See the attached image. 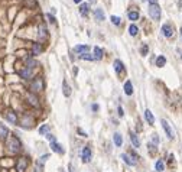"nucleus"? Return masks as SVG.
<instances>
[{"label": "nucleus", "instance_id": "f257e3e1", "mask_svg": "<svg viewBox=\"0 0 182 172\" xmlns=\"http://www.w3.org/2000/svg\"><path fill=\"white\" fill-rule=\"evenodd\" d=\"M7 150L10 152V153H19L20 150H22V143H20V140L16 138V136H10V139L7 140Z\"/></svg>", "mask_w": 182, "mask_h": 172}, {"label": "nucleus", "instance_id": "f03ea898", "mask_svg": "<svg viewBox=\"0 0 182 172\" xmlns=\"http://www.w3.org/2000/svg\"><path fill=\"white\" fill-rule=\"evenodd\" d=\"M29 167V159L28 158H19L16 162V171L17 172H25Z\"/></svg>", "mask_w": 182, "mask_h": 172}, {"label": "nucleus", "instance_id": "7ed1b4c3", "mask_svg": "<svg viewBox=\"0 0 182 172\" xmlns=\"http://www.w3.org/2000/svg\"><path fill=\"white\" fill-rule=\"evenodd\" d=\"M30 90L32 93H41L44 90V80L42 78H36L32 84H30Z\"/></svg>", "mask_w": 182, "mask_h": 172}, {"label": "nucleus", "instance_id": "20e7f679", "mask_svg": "<svg viewBox=\"0 0 182 172\" xmlns=\"http://www.w3.org/2000/svg\"><path fill=\"white\" fill-rule=\"evenodd\" d=\"M149 15L152 19L159 20L160 19V7L158 5H149Z\"/></svg>", "mask_w": 182, "mask_h": 172}, {"label": "nucleus", "instance_id": "39448f33", "mask_svg": "<svg viewBox=\"0 0 182 172\" xmlns=\"http://www.w3.org/2000/svg\"><path fill=\"white\" fill-rule=\"evenodd\" d=\"M160 123H162V127H163V130H165V133H166V136H168V139H173V138H175V133H173V130H172L171 124L166 122L165 119H162V120H160Z\"/></svg>", "mask_w": 182, "mask_h": 172}, {"label": "nucleus", "instance_id": "423d86ee", "mask_svg": "<svg viewBox=\"0 0 182 172\" xmlns=\"http://www.w3.org/2000/svg\"><path fill=\"white\" fill-rule=\"evenodd\" d=\"M81 158H83V162H84V163H88V162H91L93 153H91V149H90L88 146H85V148L81 150Z\"/></svg>", "mask_w": 182, "mask_h": 172}, {"label": "nucleus", "instance_id": "0eeeda50", "mask_svg": "<svg viewBox=\"0 0 182 172\" xmlns=\"http://www.w3.org/2000/svg\"><path fill=\"white\" fill-rule=\"evenodd\" d=\"M162 34H163V36H166V38H172V36H173V26L169 25V23L163 25V26H162Z\"/></svg>", "mask_w": 182, "mask_h": 172}, {"label": "nucleus", "instance_id": "6e6552de", "mask_svg": "<svg viewBox=\"0 0 182 172\" xmlns=\"http://www.w3.org/2000/svg\"><path fill=\"white\" fill-rule=\"evenodd\" d=\"M5 117H6V120H7V122H10L12 124H16V123H17V116H16V113H15V111L7 110L5 113Z\"/></svg>", "mask_w": 182, "mask_h": 172}, {"label": "nucleus", "instance_id": "1a4fd4ad", "mask_svg": "<svg viewBox=\"0 0 182 172\" xmlns=\"http://www.w3.org/2000/svg\"><path fill=\"white\" fill-rule=\"evenodd\" d=\"M26 100H28V103H29L30 106H33V107H39L38 97L33 94V93H28V95H26Z\"/></svg>", "mask_w": 182, "mask_h": 172}, {"label": "nucleus", "instance_id": "9d476101", "mask_svg": "<svg viewBox=\"0 0 182 172\" xmlns=\"http://www.w3.org/2000/svg\"><path fill=\"white\" fill-rule=\"evenodd\" d=\"M120 158H121V159H123L124 162H126V163L129 165V167H134V165L137 163V161H134V159H133L132 156H130V155H127V153H121Z\"/></svg>", "mask_w": 182, "mask_h": 172}, {"label": "nucleus", "instance_id": "9b49d317", "mask_svg": "<svg viewBox=\"0 0 182 172\" xmlns=\"http://www.w3.org/2000/svg\"><path fill=\"white\" fill-rule=\"evenodd\" d=\"M51 149L54 150V152H56V153H59V155H62V153L65 152V150H64V148H62V146H61V145L58 143L56 140L51 142Z\"/></svg>", "mask_w": 182, "mask_h": 172}, {"label": "nucleus", "instance_id": "f8f14e48", "mask_svg": "<svg viewBox=\"0 0 182 172\" xmlns=\"http://www.w3.org/2000/svg\"><path fill=\"white\" fill-rule=\"evenodd\" d=\"M90 51V46H87V45H77L75 48H74V52H77V54H80V55H83V54H88Z\"/></svg>", "mask_w": 182, "mask_h": 172}, {"label": "nucleus", "instance_id": "ddd939ff", "mask_svg": "<svg viewBox=\"0 0 182 172\" xmlns=\"http://www.w3.org/2000/svg\"><path fill=\"white\" fill-rule=\"evenodd\" d=\"M20 77L25 78V80H29V78H32L33 77V70L32 68H25V70H22L20 71Z\"/></svg>", "mask_w": 182, "mask_h": 172}, {"label": "nucleus", "instance_id": "4468645a", "mask_svg": "<svg viewBox=\"0 0 182 172\" xmlns=\"http://www.w3.org/2000/svg\"><path fill=\"white\" fill-rule=\"evenodd\" d=\"M145 120H146V122L149 123L150 126H152V124H153V123H155L153 113H152V111H150L149 109H148V110H145Z\"/></svg>", "mask_w": 182, "mask_h": 172}, {"label": "nucleus", "instance_id": "2eb2a0df", "mask_svg": "<svg viewBox=\"0 0 182 172\" xmlns=\"http://www.w3.org/2000/svg\"><path fill=\"white\" fill-rule=\"evenodd\" d=\"M7 136H9V129L6 127L3 123H0V139L5 140V139H7Z\"/></svg>", "mask_w": 182, "mask_h": 172}, {"label": "nucleus", "instance_id": "dca6fc26", "mask_svg": "<svg viewBox=\"0 0 182 172\" xmlns=\"http://www.w3.org/2000/svg\"><path fill=\"white\" fill-rule=\"evenodd\" d=\"M130 140H132L134 148H140V139L137 138V134L134 133V132H130Z\"/></svg>", "mask_w": 182, "mask_h": 172}, {"label": "nucleus", "instance_id": "f3484780", "mask_svg": "<svg viewBox=\"0 0 182 172\" xmlns=\"http://www.w3.org/2000/svg\"><path fill=\"white\" fill-rule=\"evenodd\" d=\"M155 169H156L158 172L165 171V162H163V159H158V161H156V163H155Z\"/></svg>", "mask_w": 182, "mask_h": 172}, {"label": "nucleus", "instance_id": "a211bd4d", "mask_svg": "<svg viewBox=\"0 0 182 172\" xmlns=\"http://www.w3.org/2000/svg\"><path fill=\"white\" fill-rule=\"evenodd\" d=\"M113 67H114V70H116L117 74H120V72L124 70V65H123V62H121L120 59H116L114 64H113Z\"/></svg>", "mask_w": 182, "mask_h": 172}, {"label": "nucleus", "instance_id": "6ab92c4d", "mask_svg": "<svg viewBox=\"0 0 182 172\" xmlns=\"http://www.w3.org/2000/svg\"><path fill=\"white\" fill-rule=\"evenodd\" d=\"M124 94L126 95H132L133 94V85L130 81H126L124 83Z\"/></svg>", "mask_w": 182, "mask_h": 172}, {"label": "nucleus", "instance_id": "aec40b11", "mask_svg": "<svg viewBox=\"0 0 182 172\" xmlns=\"http://www.w3.org/2000/svg\"><path fill=\"white\" fill-rule=\"evenodd\" d=\"M113 140H114V145H116L117 148H120L121 145H123V138H121L120 133H114V136H113Z\"/></svg>", "mask_w": 182, "mask_h": 172}, {"label": "nucleus", "instance_id": "412c9836", "mask_svg": "<svg viewBox=\"0 0 182 172\" xmlns=\"http://www.w3.org/2000/svg\"><path fill=\"white\" fill-rule=\"evenodd\" d=\"M103 55H104V51L101 49V48H98V46H95V48H94V58H95V59H101Z\"/></svg>", "mask_w": 182, "mask_h": 172}, {"label": "nucleus", "instance_id": "4be33fe9", "mask_svg": "<svg viewBox=\"0 0 182 172\" xmlns=\"http://www.w3.org/2000/svg\"><path fill=\"white\" fill-rule=\"evenodd\" d=\"M166 64V58L163 55H159L156 58V67H165Z\"/></svg>", "mask_w": 182, "mask_h": 172}, {"label": "nucleus", "instance_id": "5701e85b", "mask_svg": "<svg viewBox=\"0 0 182 172\" xmlns=\"http://www.w3.org/2000/svg\"><path fill=\"white\" fill-rule=\"evenodd\" d=\"M45 36H46V26H45L44 23H41L39 25V38L44 39Z\"/></svg>", "mask_w": 182, "mask_h": 172}, {"label": "nucleus", "instance_id": "b1692460", "mask_svg": "<svg viewBox=\"0 0 182 172\" xmlns=\"http://www.w3.org/2000/svg\"><path fill=\"white\" fill-rule=\"evenodd\" d=\"M95 19L97 20H104V12H103V9H95Z\"/></svg>", "mask_w": 182, "mask_h": 172}, {"label": "nucleus", "instance_id": "393cba45", "mask_svg": "<svg viewBox=\"0 0 182 172\" xmlns=\"http://www.w3.org/2000/svg\"><path fill=\"white\" fill-rule=\"evenodd\" d=\"M80 13L83 16H87V13H88V5L87 3H83V5L80 6Z\"/></svg>", "mask_w": 182, "mask_h": 172}, {"label": "nucleus", "instance_id": "a878e982", "mask_svg": "<svg viewBox=\"0 0 182 172\" xmlns=\"http://www.w3.org/2000/svg\"><path fill=\"white\" fill-rule=\"evenodd\" d=\"M49 126H48V124H42V126H41V127H39V133L41 134H48L49 133Z\"/></svg>", "mask_w": 182, "mask_h": 172}, {"label": "nucleus", "instance_id": "bb28decb", "mask_svg": "<svg viewBox=\"0 0 182 172\" xmlns=\"http://www.w3.org/2000/svg\"><path fill=\"white\" fill-rule=\"evenodd\" d=\"M64 95H65V97H70V95H71V87L66 84V81H64Z\"/></svg>", "mask_w": 182, "mask_h": 172}, {"label": "nucleus", "instance_id": "cd10ccee", "mask_svg": "<svg viewBox=\"0 0 182 172\" xmlns=\"http://www.w3.org/2000/svg\"><path fill=\"white\" fill-rule=\"evenodd\" d=\"M137 32H139V29H137V26H136V25H132V26L129 28V34L132 35V36H136V35H137Z\"/></svg>", "mask_w": 182, "mask_h": 172}, {"label": "nucleus", "instance_id": "c85d7f7f", "mask_svg": "<svg viewBox=\"0 0 182 172\" xmlns=\"http://www.w3.org/2000/svg\"><path fill=\"white\" fill-rule=\"evenodd\" d=\"M81 59H85V61H95V58L93 55H90V54H83V55H80Z\"/></svg>", "mask_w": 182, "mask_h": 172}, {"label": "nucleus", "instance_id": "c756f323", "mask_svg": "<svg viewBox=\"0 0 182 172\" xmlns=\"http://www.w3.org/2000/svg\"><path fill=\"white\" fill-rule=\"evenodd\" d=\"M41 51H42V46H41V44H35V45H33V55H38Z\"/></svg>", "mask_w": 182, "mask_h": 172}, {"label": "nucleus", "instance_id": "7c9ffc66", "mask_svg": "<svg viewBox=\"0 0 182 172\" xmlns=\"http://www.w3.org/2000/svg\"><path fill=\"white\" fill-rule=\"evenodd\" d=\"M129 19H130V20H137L139 12H130V13H129Z\"/></svg>", "mask_w": 182, "mask_h": 172}, {"label": "nucleus", "instance_id": "2f4dec72", "mask_svg": "<svg viewBox=\"0 0 182 172\" xmlns=\"http://www.w3.org/2000/svg\"><path fill=\"white\" fill-rule=\"evenodd\" d=\"M148 148H149L150 149V153H152V155H153V153H156V145H153V143H148Z\"/></svg>", "mask_w": 182, "mask_h": 172}, {"label": "nucleus", "instance_id": "473e14b6", "mask_svg": "<svg viewBox=\"0 0 182 172\" xmlns=\"http://www.w3.org/2000/svg\"><path fill=\"white\" fill-rule=\"evenodd\" d=\"M26 65H28V68H35V65H36V62L33 61V59H28V61H26Z\"/></svg>", "mask_w": 182, "mask_h": 172}, {"label": "nucleus", "instance_id": "72a5a7b5", "mask_svg": "<svg viewBox=\"0 0 182 172\" xmlns=\"http://www.w3.org/2000/svg\"><path fill=\"white\" fill-rule=\"evenodd\" d=\"M152 142H153V145H156V146H158V143H159V138H158V134L156 133L152 134Z\"/></svg>", "mask_w": 182, "mask_h": 172}, {"label": "nucleus", "instance_id": "f704fd0d", "mask_svg": "<svg viewBox=\"0 0 182 172\" xmlns=\"http://www.w3.org/2000/svg\"><path fill=\"white\" fill-rule=\"evenodd\" d=\"M111 22L114 25H120V17L119 16H111Z\"/></svg>", "mask_w": 182, "mask_h": 172}, {"label": "nucleus", "instance_id": "c9c22d12", "mask_svg": "<svg viewBox=\"0 0 182 172\" xmlns=\"http://www.w3.org/2000/svg\"><path fill=\"white\" fill-rule=\"evenodd\" d=\"M117 111H119V116H120V117H123V116H124V111H123V109H121L120 106L117 107Z\"/></svg>", "mask_w": 182, "mask_h": 172}, {"label": "nucleus", "instance_id": "e433bc0d", "mask_svg": "<svg viewBox=\"0 0 182 172\" xmlns=\"http://www.w3.org/2000/svg\"><path fill=\"white\" fill-rule=\"evenodd\" d=\"M148 54V45H143V48H142V55H146Z\"/></svg>", "mask_w": 182, "mask_h": 172}, {"label": "nucleus", "instance_id": "4c0bfd02", "mask_svg": "<svg viewBox=\"0 0 182 172\" xmlns=\"http://www.w3.org/2000/svg\"><path fill=\"white\" fill-rule=\"evenodd\" d=\"M48 17H49V22H55V19H54L52 15H48Z\"/></svg>", "mask_w": 182, "mask_h": 172}, {"label": "nucleus", "instance_id": "58836bf2", "mask_svg": "<svg viewBox=\"0 0 182 172\" xmlns=\"http://www.w3.org/2000/svg\"><path fill=\"white\" fill-rule=\"evenodd\" d=\"M150 5H158V0H149Z\"/></svg>", "mask_w": 182, "mask_h": 172}, {"label": "nucleus", "instance_id": "ea45409f", "mask_svg": "<svg viewBox=\"0 0 182 172\" xmlns=\"http://www.w3.org/2000/svg\"><path fill=\"white\" fill-rule=\"evenodd\" d=\"M74 2H75V3H80V2H81V0H74Z\"/></svg>", "mask_w": 182, "mask_h": 172}, {"label": "nucleus", "instance_id": "a19ab883", "mask_svg": "<svg viewBox=\"0 0 182 172\" xmlns=\"http://www.w3.org/2000/svg\"><path fill=\"white\" fill-rule=\"evenodd\" d=\"M181 59H182V52H181Z\"/></svg>", "mask_w": 182, "mask_h": 172}, {"label": "nucleus", "instance_id": "79ce46f5", "mask_svg": "<svg viewBox=\"0 0 182 172\" xmlns=\"http://www.w3.org/2000/svg\"><path fill=\"white\" fill-rule=\"evenodd\" d=\"M181 35H182V28H181Z\"/></svg>", "mask_w": 182, "mask_h": 172}]
</instances>
